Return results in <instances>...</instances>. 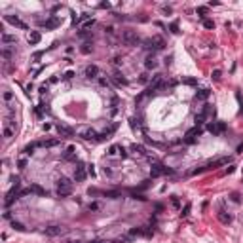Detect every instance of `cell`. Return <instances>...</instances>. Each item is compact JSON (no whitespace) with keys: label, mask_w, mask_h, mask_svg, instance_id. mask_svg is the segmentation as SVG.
Wrapping results in <instances>:
<instances>
[{"label":"cell","mask_w":243,"mask_h":243,"mask_svg":"<svg viewBox=\"0 0 243 243\" xmlns=\"http://www.w3.org/2000/svg\"><path fill=\"white\" fill-rule=\"evenodd\" d=\"M121 40H124L125 46H131V48L141 44V38H139V34L135 30H124V32H121Z\"/></svg>","instance_id":"6da1fadb"},{"label":"cell","mask_w":243,"mask_h":243,"mask_svg":"<svg viewBox=\"0 0 243 243\" xmlns=\"http://www.w3.org/2000/svg\"><path fill=\"white\" fill-rule=\"evenodd\" d=\"M171 173H173V169L165 167V165H161V163H152V167H150V177L152 179L161 177V175H171Z\"/></svg>","instance_id":"7a4b0ae2"},{"label":"cell","mask_w":243,"mask_h":243,"mask_svg":"<svg viewBox=\"0 0 243 243\" xmlns=\"http://www.w3.org/2000/svg\"><path fill=\"white\" fill-rule=\"evenodd\" d=\"M207 131L213 133V135H222L226 131V124L224 121H211V124L207 125Z\"/></svg>","instance_id":"3957f363"},{"label":"cell","mask_w":243,"mask_h":243,"mask_svg":"<svg viewBox=\"0 0 243 243\" xmlns=\"http://www.w3.org/2000/svg\"><path fill=\"white\" fill-rule=\"evenodd\" d=\"M145 44H146L145 48H154V50H163V46H165V42H163L161 36H152V38L145 40Z\"/></svg>","instance_id":"277c9868"},{"label":"cell","mask_w":243,"mask_h":243,"mask_svg":"<svg viewBox=\"0 0 243 243\" xmlns=\"http://www.w3.org/2000/svg\"><path fill=\"white\" fill-rule=\"evenodd\" d=\"M44 234H46L48 237H55V236L65 234V228L59 226V224H51V226H48V228H44Z\"/></svg>","instance_id":"5b68a950"},{"label":"cell","mask_w":243,"mask_h":243,"mask_svg":"<svg viewBox=\"0 0 243 243\" xmlns=\"http://www.w3.org/2000/svg\"><path fill=\"white\" fill-rule=\"evenodd\" d=\"M86 177H87L86 165H84V163H78V165H76V169H74V181H76V182H84Z\"/></svg>","instance_id":"8992f818"},{"label":"cell","mask_w":243,"mask_h":243,"mask_svg":"<svg viewBox=\"0 0 243 243\" xmlns=\"http://www.w3.org/2000/svg\"><path fill=\"white\" fill-rule=\"evenodd\" d=\"M228 161H230V158H218L215 161H209L203 169H215V167H220V165H228Z\"/></svg>","instance_id":"52a82bcc"},{"label":"cell","mask_w":243,"mask_h":243,"mask_svg":"<svg viewBox=\"0 0 243 243\" xmlns=\"http://www.w3.org/2000/svg\"><path fill=\"white\" fill-rule=\"evenodd\" d=\"M6 21L8 23H12L14 27H19V29H27V23H23L17 15H6Z\"/></svg>","instance_id":"ba28073f"},{"label":"cell","mask_w":243,"mask_h":243,"mask_svg":"<svg viewBox=\"0 0 243 243\" xmlns=\"http://www.w3.org/2000/svg\"><path fill=\"white\" fill-rule=\"evenodd\" d=\"M59 25H61V19L57 15H51L48 21H44V27H46V29H55V27H59Z\"/></svg>","instance_id":"9c48e42d"},{"label":"cell","mask_w":243,"mask_h":243,"mask_svg":"<svg viewBox=\"0 0 243 243\" xmlns=\"http://www.w3.org/2000/svg\"><path fill=\"white\" fill-rule=\"evenodd\" d=\"M99 76V67L97 65H90V67H86V78H97Z\"/></svg>","instance_id":"30bf717a"},{"label":"cell","mask_w":243,"mask_h":243,"mask_svg":"<svg viewBox=\"0 0 243 243\" xmlns=\"http://www.w3.org/2000/svg\"><path fill=\"white\" fill-rule=\"evenodd\" d=\"M57 131H59V135H63V137H72L74 135V129L69 127V125H63V124L57 125Z\"/></svg>","instance_id":"8fae6325"},{"label":"cell","mask_w":243,"mask_h":243,"mask_svg":"<svg viewBox=\"0 0 243 243\" xmlns=\"http://www.w3.org/2000/svg\"><path fill=\"white\" fill-rule=\"evenodd\" d=\"M72 194V186H59L57 184V196L59 197H67Z\"/></svg>","instance_id":"7c38bea8"},{"label":"cell","mask_w":243,"mask_h":243,"mask_svg":"<svg viewBox=\"0 0 243 243\" xmlns=\"http://www.w3.org/2000/svg\"><path fill=\"white\" fill-rule=\"evenodd\" d=\"M112 82H114L118 87H121V86H127V80H125L124 76L120 74V72H114V74H112Z\"/></svg>","instance_id":"4fadbf2b"},{"label":"cell","mask_w":243,"mask_h":243,"mask_svg":"<svg viewBox=\"0 0 243 243\" xmlns=\"http://www.w3.org/2000/svg\"><path fill=\"white\" fill-rule=\"evenodd\" d=\"M29 44H32V46H34V44H38L40 40H42V36H40V32L38 30H30V34H29Z\"/></svg>","instance_id":"5bb4252c"},{"label":"cell","mask_w":243,"mask_h":243,"mask_svg":"<svg viewBox=\"0 0 243 243\" xmlns=\"http://www.w3.org/2000/svg\"><path fill=\"white\" fill-rule=\"evenodd\" d=\"M82 139H86V141H97L95 129H86V131H82Z\"/></svg>","instance_id":"9a60e30c"},{"label":"cell","mask_w":243,"mask_h":243,"mask_svg":"<svg viewBox=\"0 0 243 243\" xmlns=\"http://www.w3.org/2000/svg\"><path fill=\"white\" fill-rule=\"evenodd\" d=\"M129 150H131V152H135V154H139V156H145V154H146V148L142 146V145H137V142H135V145H131Z\"/></svg>","instance_id":"2e32d148"},{"label":"cell","mask_w":243,"mask_h":243,"mask_svg":"<svg viewBox=\"0 0 243 243\" xmlns=\"http://www.w3.org/2000/svg\"><path fill=\"white\" fill-rule=\"evenodd\" d=\"M59 139H48V141H44V142H40V146H44V148H53V146H57L59 145Z\"/></svg>","instance_id":"e0dca14e"},{"label":"cell","mask_w":243,"mask_h":243,"mask_svg":"<svg viewBox=\"0 0 243 243\" xmlns=\"http://www.w3.org/2000/svg\"><path fill=\"white\" fill-rule=\"evenodd\" d=\"M30 194H36V196H46V190H44L40 184H30Z\"/></svg>","instance_id":"ac0fdd59"},{"label":"cell","mask_w":243,"mask_h":243,"mask_svg":"<svg viewBox=\"0 0 243 243\" xmlns=\"http://www.w3.org/2000/svg\"><path fill=\"white\" fill-rule=\"evenodd\" d=\"M218 220H220L222 224H230V222H232V215H228L226 211H220V213H218Z\"/></svg>","instance_id":"d6986e66"},{"label":"cell","mask_w":243,"mask_h":243,"mask_svg":"<svg viewBox=\"0 0 243 243\" xmlns=\"http://www.w3.org/2000/svg\"><path fill=\"white\" fill-rule=\"evenodd\" d=\"M209 95H211V90H200L196 93V99H197V101H205Z\"/></svg>","instance_id":"ffe728a7"},{"label":"cell","mask_w":243,"mask_h":243,"mask_svg":"<svg viewBox=\"0 0 243 243\" xmlns=\"http://www.w3.org/2000/svg\"><path fill=\"white\" fill-rule=\"evenodd\" d=\"M200 133H201V129L196 125V127L188 129V133H186V137H192V139H196V137H200Z\"/></svg>","instance_id":"44dd1931"},{"label":"cell","mask_w":243,"mask_h":243,"mask_svg":"<svg viewBox=\"0 0 243 243\" xmlns=\"http://www.w3.org/2000/svg\"><path fill=\"white\" fill-rule=\"evenodd\" d=\"M156 65H158V63H156V59H154L152 55H148L146 61H145V67H146V69H156Z\"/></svg>","instance_id":"7402d4cb"},{"label":"cell","mask_w":243,"mask_h":243,"mask_svg":"<svg viewBox=\"0 0 243 243\" xmlns=\"http://www.w3.org/2000/svg\"><path fill=\"white\" fill-rule=\"evenodd\" d=\"M205 118H207V114H205V112H197V114H196V125L200 127V125L203 124V121H205Z\"/></svg>","instance_id":"603a6c76"},{"label":"cell","mask_w":243,"mask_h":243,"mask_svg":"<svg viewBox=\"0 0 243 243\" xmlns=\"http://www.w3.org/2000/svg\"><path fill=\"white\" fill-rule=\"evenodd\" d=\"M12 42H17L15 34H2V44H12Z\"/></svg>","instance_id":"cb8c5ba5"},{"label":"cell","mask_w":243,"mask_h":243,"mask_svg":"<svg viewBox=\"0 0 243 243\" xmlns=\"http://www.w3.org/2000/svg\"><path fill=\"white\" fill-rule=\"evenodd\" d=\"M36 146H40V142H32V145H27V146L23 148V152H25V154H32Z\"/></svg>","instance_id":"d4e9b609"},{"label":"cell","mask_w":243,"mask_h":243,"mask_svg":"<svg viewBox=\"0 0 243 243\" xmlns=\"http://www.w3.org/2000/svg\"><path fill=\"white\" fill-rule=\"evenodd\" d=\"M110 243H131V236H121V237H116L114 241Z\"/></svg>","instance_id":"484cf974"},{"label":"cell","mask_w":243,"mask_h":243,"mask_svg":"<svg viewBox=\"0 0 243 243\" xmlns=\"http://www.w3.org/2000/svg\"><path fill=\"white\" fill-rule=\"evenodd\" d=\"M74 146H69L67 148V152H65V160H70V158H74Z\"/></svg>","instance_id":"4316f807"},{"label":"cell","mask_w":243,"mask_h":243,"mask_svg":"<svg viewBox=\"0 0 243 243\" xmlns=\"http://www.w3.org/2000/svg\"><path fill=\"white\" fill-rule=\"evenodd\" d=\"M203 27L205 29H215V21L213 19H203Z\"/></svg>","instance_id":"83f0119b"},{"label":"cell","mask_w":243,"mask_h":243,"mask_svg":"<svg viewBox=\"0 0 243 243\" xmlns=\"http://www.w3.org/2000/svg\"><path fill=\"white\" fill-rule=\"evenodd\" d=\"M169 30L173 32V34H179V23H177V21H173V23L169 25Z\"/></svg>","instance_id":"f1b7e54d"},{"label":"cell","mask_w":243,"mask_h":243,"mask_svg":"<svg viewBox=\"0 0 243 243\" xmlns=\"http://www.w3.org/2000/svg\"><path fill=\"white\" fill-rule=\"evenodd\" d=\"M80 51L86 53V55H87V53H91V44H84V46L80 48Z\"/></svg>","instance_id":"f546056e"},{"label":"cell","mask_w":243,"mask_h":243,"mask_svg":"<svg viewBox=\"0 0 243 243\" xmlns=\"http://www.w3.org/2000/svg\"><path fill=\"white\" fill-rule=\"evenodd\" d=\"M118 152H120V146H118V145H112V146L108 148V154H110V156H114V154H118Z\"/></svg>","instance_id":"4dcf8cb0"},{"label":"cell","mask_w":243,"mask_h":243,"mask_svg":"<svg viewBox=\"0 0 243 243\" xmlns=\"http://www.w3.org/2000/svg\"><path fill=\"white\" fill-rule=\"evenodd\" d=\"M197 14H200V17H201V19H205V14H207V8H205V6H200V8H197Z\"/></svg>","instance_id":"1f68e13d"},{"label":"cell","mask_w":243,"mask_h":243,"mask_svg":"<svg viewBox=\"0 0 243 243\" xmlns=\"http://www.w3.org/2000/svg\"><path fill=\"white\" fill-rule=\"evenodd\" d=\"M12 226H14V228H15L17 232H23V230H25V226H23V224H21V222H15V220H14V222H12Z\"/></svg>","instance_id":"d6a6232c"},{"label":"cell","mask_w":243,"mask_h":243,"mask_svg":"<svg viewBox=\"0 0 243 243\" xmlns=\"http://www.w3.org/2000/svg\"><path fill=\"white\" fill-rule=\"evenodd\" d=\"M182 82H184L186 86H196V84H197V80H196V78H184Z\"/></svg>","instance_id":"836d02e7"},{"label":"cell","mask_w":243,"mask_h":243,"mask_svg":"<svg viewBox=\"0 0 243 243\" xmlns=\"http://www.w3.org/2000/svg\"><path fill=\"white\" fill-rule=\"evenodd\" d=\"M188 213H190V203H186L184 209H182V213H181V217H188Z\"/></svg>","instance_id":"e575fe53"},{"label":"cell","mask_w":243,"mask_h":243,"mask_svg":"<svg viewBox=\"0 0 243 243\" xmlns=\"http://www.w3.org/2000/svg\"><path fill=\"white\" fill-rule=\"evenodd\" d=\"M211 78H213L215 82H218V80H220V70H213V74H211Z\"/></svg>","instance_id":"d590c367"},{"label":"cell","mask_w":243,"mask_h":243,"mask_svg":"<svg viewBox=\"0 0 243 243\" xmlns=\"http://www.w3.org/2000/svg\"><path fill=\"white\" fill-rule=\"evenodd\" d=\"M17 165H19V169H25V167H27V160H25V158H21V160L17 161Z\"/></svg>","instance_id":"8d00e7d4"},{"label":"cell","mask_w":243,"mask_h":243,"mask_svg":"<svg viewBox=\"0 0 243 243\" xmlns=\"http://www.w3.org/2000/svg\"><path fill=\"white\" fill-rule=\"evenodd\" d=\"M129 124H131V127H133V131L139 129V124H137V120H135V118H131V120H129Z\"/></svg>","instance_id":"74e56055"},{"label":"cell","mask_w":243,"mask_h":243,"mask_svg":"<svg viewBox=\"0 0 243 243\" xmlns=\"http://www.w3.org/2000/svg\"><path fill=\"white\" fill-rule=\"evenodd\" d=\"M2 57H4V59H12V51H10V50H4V51H2Z\"/></svg>","instance_id":"f35d334b"},{"label":"cell","mask_w":243,"mask_h":243,"mask_svg":"<svg viewBox=\"0 0 243 243\" xmlns=\"http://www.w3.org/2000/svg\"><path fill=\"white\" fill-rule=\"evenodd\" d=\"M139 82H141V84H146V82H148V76H146V74H141V76H139Z\"/></svg>","instance_id":"ab89813d"},{"label":"cell","mask_w":243,"mask_h":243,"mask_svg":"<svg viewBox=\"0 0 243 243\" xmlns=\"http://www.w3.org/2000/svg\"><path fill=\"white\" fill-rule=\"evenodd\" d=\"M139 234H142V230H139V228H133L129 232V236H139Z\"/></svg>","instance_id":"60d3db41"},{"label":"cell","mask_w":243,"mask_h":243,"mask_svg":"<svg viewBox=\"0 0 243 243\" xmlns=\"http://www.w3.org/2000/svg\"><path fill=\"white\" fill-rule=\"evenodd\" d=\"M105 196H106V197H112V200H114V197H120V194H118V192H106Z\"/></svg>","instance_id":"b9f144b4"},{"label":"cell","mask_w":243,"mask_h":243,"mask_svg":"<svg viewBox=\"0 0 243 243\" xmlns=\"http://www.w3.org/2000/svg\"><path fill=\"white\" fill-rule=\"evenodd\" d=\"M72 76H74V72H72V70H67V72H65V76H63V78H65V80H70Z\"/></svg>","instance_id":"7bdbcfd3"},{"label":"cell","mask_w":243,"mask_h":243,"mask_svg":"<svg viewBox=\"0 0 243 243\" xmlns=\"http://www.w3.org/2000/svg\"><path fill=\"white\" fill-rule=\"evenodd\" d=\"M87 209H90V211H97V209H99V203H90V205H87Z\"/></svg>","instance_id":"ee69618b"},{"label":"cell","mask_w":243,"mask_h":243,"mask_svg":"<svg viewBox=\"0 0 243 243\" xmlns=\"http://www.w3.org/2000/svg\"><path fill=\"white\" fill-rule=\"evenodd\" d=\"M232 201L239 203V194H237V192H234V194H232Z\"/></svg>","instance_id":"f6af8a7d"},{"label":"cell","mask_w":243,"mask_h":243,"mask_svg":"<svg viewBox=\"0 0 243 243\" xmlns=\"http://www.w3.org/2000/svg\"><path fill=\"white\" fill-rule=\"evenodd\" d=\"M171 203H173V207H175V209H179V205H181V203H179V200H177V197H171Z\"/></svg>","instance_id":"bcb514c9"},{"label":"cell","mask_w":243,"mask_h":243,"mask_svg":"<svg viewBox=\"0 0 243 243\" xmlns=\"http://www.w3.org/2000/svg\"><path fill=\"white\" fill-rule=\"evenodd\" d=\"M93 23H95L93 19H91V21H86V25H84V30H86V29H90V27H93Z\"/></svg>","instance_id":"7dc6e473"},{"label":"cell","mask_w":243,"mask_h":243,"mask_svg":"<svg viewBox=\"0 0 243 243\" xmlns=\"http://www.w3.org/2000/svg\"><path fill=\"white\" fill-rule=\"evenodd\" d=\"M12 133H14V131L10 129V127H6V129H4V137H12Z\"/></svg>","instance_id":"c3c4849f"},{"label":"cell","mask_w":243,"mask_h":243,"mask_svg":"<svg viewBox=\"0 0 243 243\" xmlns=\"http://www.w3.org/2000/svg\"><path fill=\"white\" fill-rule=\"evenodd\" d=\"M12 97H14L12 91H6V93H4V99H6V101H12Z\"/></svg>","instance_id":"681fc988"},{"label":"cell","mask_w":243,"mask_h":243,"mask_svg":"<svg viewBox=\"0 0 243 243\" xmlns=\"http://www.w3.org/2000/svg\"><path fill=\"white\" fill-rule=\"evenodd\" d=\"M87 173H90L91 177H95V169H93V165H87Z\"/></svg>","instance_id":"f907efd6"},{"label":"cell","mask_w":243,"mask_h":243,"mask_svg":"<svg viewBox=\"0 0 243 243\" xmlns=\"http://www.w3.org/2000/svg\"><path fill=\"white\" fill-rule=\"evenodd\" d=\"M236 171V165H228L226 167V173H234Z\"/></svg>","instance_id":"816d5d0a"},{"label":"cell","mask_w":243,"mask_h":243,"mask_svg":"<svg viewBox=\"0 0 243 243\" xmlns=\"http://www.w3.org/2000/svg\"><path fill=\"white\" fill-rule=\"evenodd\" d=\"M148 184H150V181H145V182H142V184H141V190H145V188H148Z\"/></svg>","instance_id":"f5cc1de1"},{"label":"cell","mask_w":243,"mask_h":243,"mask_svg":"<svg viewBox=\"0 0 243 243\" xmlns=\"http://www.w3.org/2000/svg\"><path fill=\"white\" fill-rule=\"evenodd\" d=\"M120 156H121V158H125V156H127V152L121 148V146H120Z\"/></svg>","instance_id":"db71d44e"},{"label":"cell","mask_w":243,"mask_h":243,"mask_svg":"<svg viewBox=\"0 0 243 243\" xmlns=\"http://www.w3.org/2000/svg\"><path fill=\"white\" fill-rule=\"evenodd\" d=\"M133 197H135V200H141V201L145 200V196H141V194H133Z\"/></svg>","instance_id":"11a10c76"},{"label":"cell","mask_w":243,"mask_h":243,"mask_svg":"<svg viewBox=\"0 0 243 243\" xmlns=\"http://www.w3.org/2000/svg\"><path fill=\"white\" fill-rule=\"evenodd\" d=\"M99 84H101V86H108V82H106L105 78H101V80H99Z\"/></svg>","instance_id":"9f6ffc18"},{"label":"cell","mask_w":243,"mask_h":243,"mask_svg":"<svg viewBox=\"0 0 243 243\" xmlns=\"http://www.w3.org/2000/svg\"><path fill=\"white\" fill-rule=\"evenodd\" d=\"M91 243H106V241H101V239H93Z\"/></svg>","instance_id":"6f0895ef"},{"label":"cell","mask_w":243,"mask_h":243,"mask_svg":"<svg viewBox=\"0 0 243 243\" xmlns=\"http://www.w3.org/2000/svg\"><path fill=\"white\" fill-rule=\"evenodd\" d=\"M70 243H78V241H70Z\"/></svg>","instance_id":"680465c9"}]
</instances>
